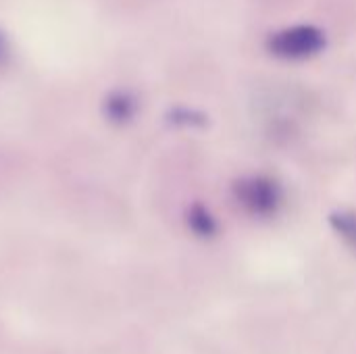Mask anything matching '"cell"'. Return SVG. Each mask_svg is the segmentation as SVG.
Segmentation results:
<instances>
[{
	"label": "cell",
	"mask_w": 356,
	"mask_h": 354,
	"mask_svg": "<svg viewBox=\"0 0 356 354\" xmlns=\"http://www.w3.org/2000/svg\"><path fill=\"white\" fill-rule=\"evenodd\" d=\"M267 48L277 58L307 61L325 48V33L315 25H292L271 33Z\"/></svg>",
	"instance_id": "obj_1"
},
{
	"label": "cell",
	"mask_w": 356,
	"mask_h": 354,
	"mask_svg": "<svg viewBox=\"0 0 356 354\" xmlns=\"http://www.w3.org/2000/svg\"><path fill=\"white\" fill-rule=\"evenodd\" d=\"M236 198L250 215L271 217L282 207V188L265 175H252L236 184Z\"/></svg>",
	"instance_id": "obj_2"
},
{
	"label": "cell",
	"mask_w": 356,
	"mask_h": 354,
	"mask_svg": "<svg viewBox=\"0 0 356 354\" xmlns=\"http://www.w3.org/2000/svg\"><path fill=\"white\" fill-rule=\"evenodd\" d=\"M332 223L336 225L338 234H340L344 240H348V242L356 248V215H350V213L334 215Z\"/></svg>",
	"instance_id": "obj_3"
}]
</instances>
